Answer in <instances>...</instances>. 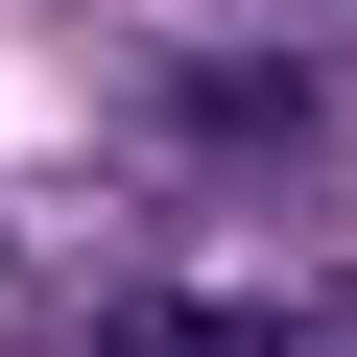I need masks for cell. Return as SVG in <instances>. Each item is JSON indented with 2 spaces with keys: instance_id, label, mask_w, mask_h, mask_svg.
I'll use <instances>...</instances> for the list:
<instances>
[{
  "instance_id": "2",
  "label": "cell",
  "mask_w": 357,
  "mask_h": 357,
  "mask_svg": "<svg viewBox=\"0 0 357 357\" xmlns=\"http://www.w3.org/2000/svg\"><path fill=\"white\" fill-rule=\"evenodd\" d=\"M119 357H286L262 310H215V286H167V310H119Z\"/></svg>"
},
{
  "instance_id": "1",
  "label": "cell",
  "mask_w": 357,
  "mask_h": 357,
  "mask_svg": "<svg viewBox=\"0 0 357 357\" xmlns=\"http://www.w3.org/2000/svg\"><path fill=\"white\" fill-rule=\"evenodd\" d=\"M310 119H333V96L262 72V48H238V72H167V143H191V167H310Z\"/></svg>"
}]
</instances>
